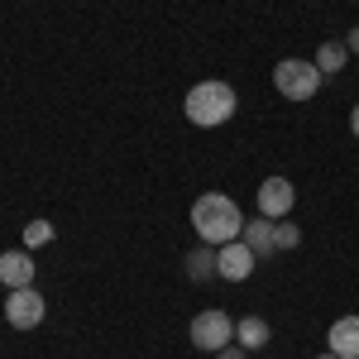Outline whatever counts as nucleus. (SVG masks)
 <instances>
[{"label": "nucleus", "instance_id": "7", "mask_svg": "<svg viewBox=\"0 0 359 359\" xmlns=\"http://www.w3.org/2000/svg\"><path fill=\"white\" fill-rule=\"evenodd\" d=\"M254 269H259V254L245 240H230V245L216 249V278H225V283H245Z\"/></svg>", "mask_w": 359, "mask_h": 359}, {"label": "nucleus", "instance_id": "4", "mask_svg": "<svg viewBox=\"0 0 359 359\" xmlns=\"http://www.w3.org/2000/svg\"><path fill=\"white\" fill-rule=\"evenodd\" d=\"M187 335H192V345L201 350V355H221L225 345H235V321L225 316V311H196L192 326H187Z\"/></svg>", "mask_w": 359, "mask_h": 359}, {"label": "nucleus", "instance_id": "15", "mask_svg": "<svg viewBox=\"0 0 359 359\" xmlns=\"http://www.w3.org/2000/svg\"><path fill=\"white\" fill-rule=\"evenodd\" d=\"M48 240H53V221H29V225H25V245H29V249L48 245Z\"/></svg>", "mask_w": 359, "mask_h": 359}, {"label": "nucleus", "instance_id": "3", "mask_svg": "<svg viewBox=\"0 0 359 359\" xmlns=\"http://www.w3.org/2000/svg\"><path fill=\"white\" fill-rule=\"evenodd\" d=\"M273 86L283 91V101H311L321 91V72L306 57H283L273 67Z\"/></svg>", "mask_w": 359, "mask_h": 359}, {"label": "nucleus", "instance_id": "2", "mask_svg": "<svg viewBox=\"0 0 359 359\" xmlns=\"http://www.w3.org/2000/svg\"><path fill=\"white\" fill-rule=\"evenodd\" d=\"M235 86L230 82H196L192 91H187V101H182V111H187V120H192L196 130H216V125H225L230 115H235Z\"/></svg>", "mask_w": 359, "mask_h": 359}, {"label": "nucleus", "instance_id": "10", "mask_svg": "<svg viewBox=\"0 0 359 359\" xmlns=\"http://www.w3.org/2000/svg\"><path fill=\"white\" fill-rule=\"evenodd\" d=\"M273 225H278V221H269V216H259V221H245V235H240V240H245V245L254 249L259 259H269V254H278V245H273Z\"/></svg>", "mask_w": 359, "mask_h": 359}, {"label": "nucleus", "instance_id": "8", "mask_svg": "<svg viewBox=\"0 0 359 359\" xmlns=\"http://www.w3.org/2000/svg\"><path fill=\"white\" fill-rule=\"evenodd\" d=\"M0 283L15 292V287H34V254L29 249H5L0 254Z\"/></svg>", "mask_w": 359, "mask_h": 359}, {"label": "nucleus", "instance_id": "11", "mask_svg": "<svg viewBox=\"0 0 359 359\" xmlns=\"http://www.w3.org/2000/svg\"><path fill=\"white\" fill-rule=\"evenodd\" d=\"M269 340H273V331H269V321H264V316H245V321H235V345H245L249 355H254V350H264Z\"/></svg>", "mask_w": 359, "mask_h": 359}, {"label": "nucleus", "instance_id": "6", "mask_svg": "<svg viewBox=\"0 0 359 359\" xmlns=\"http://www.w3.org/2000/svg\"><path fill=\"white\" fill-rule=\"evenodd\" d=\"M292 206H297V187H292L287 177H264V182H259V216L287 221Z\"/></svg>", "mask_w": 359, "mask_h": 359}, {"label": "nucleus", "instance_id": "5", "mask_svg": "<svg viewBox=\"0 0 359 359\" xmlns=\"http://www.w3.org/2000/svg\"><path fill=\"white\" fill-rule=\"evenodd\" d=\"M43 311H48V302H43L39 287H15V292L5 297V321H10L15 331H34V326L43 321Z\"/></svg>", "mask_w": 359, "mask_h": 359}, {"label": "nucleus", "instance_id": "18", "mask_svg": "<svg viewBox=\"0 0 359 359\" xmlns=\"http://www.w3.org/2000/svg\"><path fill=\"white\" fill-rule=\"evenodd\" d=\"M350 135L359 139V106H355V111H350Z\"/></svg>", "mask_w": 359, "mask_h": 359}, {"label": "nucleus", "instance_id": "17", "mask_svg": "<svg viewBox=\"0 0 359 359\" xmlns=\"http://www.w3.org/2000/svg\"><path fill=\"white\" fill-rule=\"evenodd\" d=\"M345 48H350V53H359V29H350V34H345Z\"/></svg>", "mask_w": 359, "mask_h": 359}, {"label": "nucleus", "instance_id": "14", "mask_svg": "<svg viewBox=\"0 0 359 359\" xmlns=\"http://www.w3.org/2000/svg\"><path fill=\"white\" fill-rule=\"evenodd\" d=\"M273 245H278V254H283V249H297L302 245V225L297 221H278L273 225Z\"/></svg>", "mask_w": 359, "mask_h": 359}, {"label": "nucleus", "instance_id": "19", "mask_svg": "<svg viewBox=\"0 0 359 359\" xmlns=\"http://www.w3.org/2000/svg\"><path fill=\"white\" fill-rule=\"evenodd\" d=\"M316 359H340V355H331V350H326V355H316Z\"/></svg>", "mask_w": 359, "mask_h": 359}, {"label": "nucleus", "instance_id": "13", "mask_svg": "<svg viewBox=\"0 0 359 359\" xmlns=\"http://www.w3.org/2000/svg\"><path fill=\"white\" fill-rule=\"evenodd\" d=\"M345 57H350V48H345L340 39H326V43L316 48V72H321V77H335V72L345 67Z\"/></svg>", "mask_w": 359, "mask_h": 359}, {"label": "nucleus", "instance_id": "1", "mask_svg": "<svg viewBox=\"0 0 359 359\" xmlns=\"http://www.w3.org/2000/svg\"><path fill=\"white\" fill-rule=\"evenodd\" d=\"M192 230L201 235V245H230V240H240L245 235V216H240V206L230 201L225 192H206L192 201Z\"/></svg>", "mask_w": 359, "mask_h": 359}, {"label": "nucleus", "instance_id": "12", "mask_svg": "<svg viewBox=\"0 0 359 359\" xmlns=\"http://www.w3.org/2000/svg\"><path fill=\"white\" fill-rule=\"evenodd\" d=\"M187 278L192 283H206V278H216V245H196L192 254H187Z\"/></svg>", "mask_w": 359, "mask_h": 359}, {"label": "nucleus", "instance_id": "9", "mask_svg": "<svg viewBox=\"0 0 359 359\" xmlns=\"http://www.w3.org/2000/svg\"><path fill=\"white\" fill-rule=\"evenodd\" d=\"M326 350L340 359H359V316H340L326 331Z\"/></svg>", "mask_w": 359, "mask_h": 359}, {"label": "nucleus", "instance_id": "16", "mask_svg": "<svg viewBox=\"0 0 359 359\" xmlns=\"http://www.w3.org/2000/svg\"><path fill=\"white\" fill-rule=\"evenodd\" d=\"M216 359H249V350H245V345H225Z\"/></svg>", "mask_w": 359, "mask_h": 359}]
</instances>
